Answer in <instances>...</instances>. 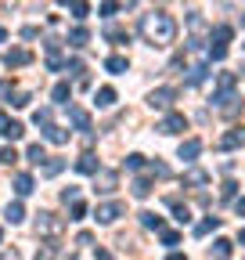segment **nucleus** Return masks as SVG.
Wrapping results in <instances>:
<instances>
[{
  "mask_svg": "<svg viewBox=\"0 0 245 260\" xmlns=\"http://www.w3.org/2000/svg\"><path fill=\"white\" fill-rule=\"evenodd\" d=\"M137 32L144 37V44H151V47H170L177 40V18L170 11H162V8L159 11H148V15H141Z\"/></svg>",
  "mask_w": 245,
  "mask_h": 260,
  "instance_id": "1",
  "label": "nucleus"
},
{
  "mask_svg": "<svg viewBox=\"0 0 245 260\" xmlns=\"http://www.w3.org/2000/svg\"><path fill=\"white\" fill-rule=\"evenodd\" d=\"M61 232H65V220H61L58 213H40L36 217V235H44V239H61Z\"/></svg>",
  "mask_w": 245,
  "mask_h": 260,
  "instance_id": "2",
  "label": "nucleus"
},
{
  "mask_svg": "<svg viewBox=\"0 0 245 260\" xmlns=\"http://www.w3.org/2000/svg\"><path fill=\"white\" fill-rule=\"evenodd\" d=\"M155 130H159V134H166V138L184 134V130H188V116H184V112H170V116H162V119L155 123Z\"/></svg>",
  "mask_w": 245,
  "mask_h": 260,
  "instance_id": "3",
  "label": "nucleus"
},
{
  "mask_svg": "<svg viewBox=\"0 0 245 260\" xmlns=\"http://www.w3.org/2000/svg\"><path fill=\"white\" fill-rule=\"evenodd\" d=\"M173 102H177V90H173V87H155V90L148 94V105L159 109V112H166V116H170Z\"/></svg>",
  "mask_w": 245,
  "mask_h": 260,
  "instance_id": "4",
  "label": "nucleus"
},
{
  "mask_svg": "<svg viewBox=\"0 0 245 260\" xmlns=\"http://www.w3.org/2000/svg\"><path fill=\"white\" fill-rule=\"evenodd\" d=\"M123 213H127V206L115 203V199H112V203H98V206H94V220H98V224H115Z\"/></svg>",
  "mask_w": 245,
  "mask_h": 260,
  "instance_id": "5",
  "label": "nucleus"
},
{
  "mask_svg": "<svg viewBox=\"0 0 245 260\" xmlns=\"http://www.w3.org/2000/svg\"><path fill=\"white\" fill-rule=\"evenodd\" d=\"M44 51H47V69H51V73H61V69L69 65L65 58H61V44H58V40H47Z\"/></svg>",
  "mask_w": 245,
  "mask_h": 260,
  "instance_id": "6",
  "label": "nucleus"
},
{
  "mask_svg": "<svg viewBox=\"0 0 245 260\" xmlns=\"http://www.w3.org/2000/svg\"><path fill=\"white\" fill-rule=\"evenodd\" d=\"M33 61V51H25V47H8L4 51V65L8 69H22V65Z\"/></svg>",
  "mask_w": 245,
  "mask_h": 260,
  "instance_id": "7",
  "label": "nucleus"
},
{
  "mask_svg": "<svg viewBox=\"0 0 245 260\" xmlns=\"http://www.w3.org/2000/svg\"><path fill=\"white\" fill-rule=\"evenodd\" d=\"M241 145H245V126H231L227 134L217 141V148H220V152H231V148H241Z\"/></svg>",
  "mask_w": 245,
  "mask_h": 260,
  "instance_id": "8",
  "label": "nucleus"
},
{
  "mask_svg": "<svg viewBox=\"0 0 245 260\" xmlns=\"http://www.w3.org/2000/svg\"><path fill=\"white\" fill-rule=\"evenodd\" d=\"M234 87H238V73H220V76H217V90H213V98H227V94H234Z\"/></svg>",
  "mask_w": 245,
  "mask_h": 260,
  "instance_id": "9",
  "label": "nucleus"
},
{
  "mask_svg": "<svg viewBox=\"0 0 245 260\" xmlns=\"http://www.w3.org/2000/svg\"><path fill=\"white\" fill-rule=\"evenodd\" d=\"M76 170H79V174H90V177H98V174H101V162H98L94 152H83V155L76 159Z\"/></svg>",
  "mask_w": 245,
  "mask_h": 260,
  "instance_id": "10",
  "label": "nucleus"
},
{
  "mask_svg": "<svg viewBox=\"0 0 245 260\" xmlns=\"http://www.w3.org/2000/svg\"><path fill=\"white\" fill-rule=\"evenodd\" d=\"M177 155H180L184 162H195V159L202 155V141H198V138H188V141H180V148H177Z\"/></svg>",
  "mask_w": 245,
  "mask_h": 260,
  "instance_id": "11",
  "label": "nucleus"
},
{
  "mask_svg": "<svg viewBox=\"0 0 245 260\" xmlns=\"http://www.w3.org/2000/svg\"><path fill=\"white\" fill-rule=\"evenodd\" d=\"M209 184V174L202 167H191V170H184V188H206Z\"/></svg>",
  "mask_w": 245,
  "mask_h": 260,
  "instance_id": "12",
  "label": "nucleus"
},
{
  "mask_svg": "<svg viewBox=\"0 0 245 260\" xmlns=\"http://www.w3.org/2000/svg\"><path fill=\"white\" fill-rule=\"evenodd\" d=\"M213 105H217L224 116H238L241 105H238V94H227V98H213Z\"/></svg>",
  "mask_w": 245,
  "mask_h": 260,
  "instance_id": "13",
  "label": "nucleus"
},
{
  "mask_svg": "<svg viewBox=\"0 0 245 260\" xmlns=\"http://www.w3.org/2000/svg\"><path fill=\"white\" fill-rule=\"evenodd\" d=\"M69 119H72V126H76V130H90V112H87V109L69 105Z\"/></svg>",
  "mask_w": 245,
  "mask_h": 260,
  "instance_id": "14",
  "label": "nucleus"
},
{
  "mask_svg": "<svg viewBox=\"0 0 245 260\" xmlns=\"http://www.w3.org/2000/svg\"><path fill=\"white\" fill-rule=\"evenodd\" d=\"M127 65H130V61H127V54H108V58H105V69H108L112 76L127 73Z\"/></svg>",
  "mask_w": 245,
  "mask_h": 260,
  "instance_id": "15",
  "label": "nucleus"
},
{
  "mask_svg": "<svg viewBox=\"0 0 245 260\" xmlns=\"http://www.w3.org/2000/svg\"><path fill=\"white\" fill-rule=\"evenodd\" d=\"M105 40H112V44H127L130 32L123 29V25H112V22H108V25H105Z\"/></svg>",
  "mask_w": 245,
  "mask_h": 260,
  "instance_id": "16",
  "label": "nucleus"
},
{
  "mask_svg": "<svg viewBox=\"0 0 245 260\" xmlns=\"http://www.w3.org/2000/svg\"><path fill=\"white\" fill-rule=\"evenodd\" d=\"M231 37H234V29H231V25H217L209 40H213V47H227V40H231Z\"/></svg>",
  "mask_w": 245,
  "mask_h": 260,
  "instance_id": "17",
  "label": "nucleus"
},
{
  "mask_svg": "<svg viewBox=\"0 0 245 260\" xmlns=\"http://www.w3.org/2000/svg\"><path fill=\"white\" fill-rule=\"evenodd\" d=\"M51 98H54V105H69V98H72V87H69L65 80H61V83H54Z\"/></svg>",
  "mask_w": 245,
  "mask_h": 260,
  "instance_id": "18",
  "label": "nucleus"
},
{
  "mask_svg": "<svg viewBox=\"0 0 245 260\" xmlns=\"http://www.w3.org/2000/svg\"><path fill=\"white\" fill-rule=\"evenodd\" d=\"M130 191H134V199H148V195H151V181L148 177H134L130 181Z\"/></svg>",
  "mask_w": 245,
  "mask_h": 260,
  "instance_id": "19",
  "label": "nucleus"
},
{
  "mask_svg": "<svg viewBox=\"0 0 245 260\" xmlns=\"http://www.w3.org/2000/svg\"><path fill=\"white\" fill-rule=\"evenodd\" d=\"M137 217H141V228H155V232H166V228H162V217H159V213H151V210H141Z\"/></svg>",
  "mask_w": 245,
  "mask_h": 260,
  "instance_id": "20",
  "label": "nucleus"
},
{
  "mask_svg": "<svg viewBox=\"0 0 245 260\" xmlns=\"http://www.w3.org/2000/svg\"><path fill=\"white\" fill-rule=\"evenodd\" d=\"M4 217H8V224H22V220H25V206H22V203L15 199V203H8Z\"/></svg>",
  "mask_w": 245,
  "mask_h": 260,
  "instance_id": "21",
  "label": "nucleus"
},
{
  "mask_svg": "<svg viewBox=\"0 0 245 260\" xmlns=\"http://www.w3.org/2000/svg\"><path fill=\"white\" fill-rule=\"evenodd\" d=\"M94 105H98V109H112V105H115V90H112V87H101V90L94 94Z\"/></svg>",
  "mask_w": 245,
  "mask_h": 260,
  "instance_id": "22",
  "label": "nucleus"
},
{
  "mask_svg": "<svg viewBox=\"0 0 245 260\" xmlns=\"http://www.w3.org/2000/svg\"><path fill=\"white\" fill-rule=\"evenodd\" d=\"M206 73H209V65H206V61L191 65V69H188V87H198V83L206 80Z\"/></svg>",
  "mask_w": 245,
  "mask_h": 260,
  "instance_id": "23",
  "label": "nucleus"
},
{
  "mask_svg": "<svg viewBox=\"0 0 245 260\" xmlns=\"http://www.w3.org/2000/svg\"><path fill=\"white\" fill-rule=\"evenodd\" d=\"M98 191H101V195L115 191V174H112V170H101V174H98Z\"/></svg>",
  "mask_w": 245,
  "mask_h": 260,
  "instance_id": "24",
  "label": "nucleus"
},
{
  "mask_svg": "<svg viewBox=\"0 0 245 260\" xmlns=\"http://www.w3.org/2000/svg\"><path fill=\"white\" fill-rule=\"evenodd\" d=\"M15 191H18V199H25V195L33 191V177H29V174H15Z\"/></svg>",
  "mask_w": 245,
  "mask_h": 260,
  "instance_id": "25",
  "label": "nucleus"
},
{
  "mask_svg": "<svg viewBox=\"0 0 245 260\" xmlns=\"http://www.w3.org/2000/svg\"><path fill=\"white\" fill-rule=\"evenodd\" d=\"M166 203H170V210H173V217H177L180 224H188V220H191V210H188V206H184L180 199H166Z\"/></svg>",
  "mask_w": 245,
  "mask_h": 260,
  "instance_id": "26",
  "label": "nucleus"
},
{
  "mask_svg": "<svg viewBox=\"0 0 245 260\" xmlns=\"http://www.w3.org/2000/svg\"><path fill=\"white\" fill-rule=\"evenodd\" d=\"M231 249H234V242H231V239H217V242H213V256H217V260H227V256H231Z\"/></svg>",
  "mask_w": 245,
  "mask_h": 260,
  "instance_id": "27",
  "label": "nucleus"
},
{
  "mask_svg": "<svg viewBox=\"0 0 245 260\" xmlns=\"http://www.w3.org/2000/svg\"><path fill=\"white\" fill-rule=\"evenodd\" d=\"M61 170H65V159H47L44 167H40V174H44V177H58Z\"/></svg>",
  "mask_w": 245,
  "mask_h": 260,
  "instance_id": "28",
  "label": "nucleus"
},
{
  "mask_svg": "<svg viewBox=\"0 0 245 260\" xmlns=\"http://www.w3.org/2000/svg\"><path fill=\"white\" fill-rule=\"evenodd\" d=\"M25 159H29V162H36V167H44V162H47L44 145H29V148H25Z\"/></svg>",
  "mask_w": 245,
  "mask_h": 260,
  "instance_id": "29",
  "label": "nucleus"
},
{
  "mask_svg": "<svg viewBox=\"0 0 245 260\" xmlns=\"http://www.w3.org/2000/svg\"><path fill=\"white\" fill-rule=\"evenodd\" d=\"M33 123L47 130V126H54V112H51V109L44 105V109H36V112H33Z\"/></svg>",
  "mask_w": 245,
  "mask_h": 260,
  "instance_id": "30",
  "label": "nucleus"
},
{
  "mask_svg": "<svg viewBox=\"0 0 245 260\" xmlns=\"http://www.w3.org/2000/svg\"><path fill=\"white\" fill-rule=\"evenodd\" d=\"M87 40H90V32H87V25H76V29L69 32V44H72V47H87Z\"/></svg>",
  "mask_w": 245,
  "mask_h": 260,
  "instance_id": "31",
  "label": "nucleus"
},
{
  "mask_svg": "<svg viewBox=\"0 0 245 260\" xmlns=\"http://www.w3.org/2000/svg\"><path fill=\"white\" fill-rule=\"evenodd\" d=\"M44 138H47L51 145H65V141H69V134H65L61 126H47V130H44Z\"/></svg>",
  "mask_w": 245,
  "mask_h": 260,
  "instance_id": "32",
  "label": "nucleus"
},
{
  "mask_svg": "<svg viewBox=\"0 0 245 260\" xmlns=\"http://www.w3.org/2000/svg\"><path fill=\"white\" fill-rule=\"evenodd\" d=\"M220 228V217H206L202 224H195V235H209V232H217Z\"/></svg>",
  "mask_w": 245,
  "mask_h": 260,
  "instance_id": "33",
  "label": "nucleus"
},
{
  "mask_svg": "<svg viewBox=\"0 0 245 260\" xmlns=\"http://www.w3.org/2000/svg\"><path fill=\"white\" fill-rule=\"evenodd\" d=\"M69 15H72L76 22H83V18L90 15V4H83V0H72V4H69Z\"/></svg>",
  "mask_w": 245,
  "mask_h": 260,
  "instance_id": "34",
  "label": "nucleus"
},
{
  "mask_svg": "<svg viewBox=\"0 0 245 260\" xmlns=\"http://www.w3.org/2000/svg\"><path fill=\"white\" fill-rule=\"evenodd\" d=\"M61 203H65V206H72V203H79V188H76V184H69L65 191H61Z\"/></svg>",
  "mask_w": 245,
  "mask_h": 260,
  "instance_id": "35",
  "label": "nucleus"
},
{
  "mask_svg": "<svg viewBox=\"0 0 245 260\" xmlns=\"http://www.w3.org/2000/svg\"><path fill=\"white\" fill-rule=\"evenodd\" d=\"M22 134H25V126H22L18 119H11V126H8V134H4V138H8V141H18Z\"/></svg>",
  "mask_w": 245,
  "mask_h": 260,
  "instance_id": "36",
  "label": "nucleus"
},
{
  "mask_svg": "<svg viewBox=\"0 0 245 260\" xmlns=\"http://www.w3.org/2000/svg\"><path fill=\"white\" fill-rule=\"evenodd\" d=\"M127 170H144V155L141 152H130L127 155Z\"/></svg>",
  "mask_w": 245,
  "mask_h": 260,
  "instance_id": "37",
  "label": "nucleus"
},
{
  "mask_svg": "<svg viewBox=\"0 0 245 260\" xmlns=\"http://www.w3.org/2000/svg\"><path fill=\"white\" fill-rule=\"evenodd\" d=\"M188 25H191V32H202V29H206V18H202L198 11H191V15H188Z\"/></svg>",
  "mask_w": 245,
  "mask_h": 260,
  "instance_id": "38",
  "label": "nucleus"
},
{
  "mask_svg": "<svg viewBox=\"0 0 245 260\" xmlns=\"http://www.w3.org/2000/svg\"><path fill=\"white\" fill-rule=\"evenodd\" d=\"M98 11H101L105 18H112V15H119V11H127V4H101Z\"/></svg>",
  "mask_w": 245,
  "mask_h": 260,
  "instance_id": "39",
  "label": "nucleus"
},
{
  "mask_svg": "<svg viewBox=\"0 0 245 260\" xmlns=\"http://www.w3.org/2000/svg\"><path fill=\"white\" fill-rule=\"evenodd\" d=\"M148 170L155 174V177H170V167H166V162H159V159H155V162H148Z\"/></svg>",
  "mask_w": 245,
  "mask_h": 260,
  "instance_id": "40",
  "label": "nucleus"
},
{
  "mask_svg": "<svg viewBox=\"0 0 245 260\" xmlns=\"http://www.w3.org/2000/svg\"><path fill=\"white\" fill-rule=\"evenodd\" d=\"M29 102H33V94H29V90H18V94H15V102H11V105H15V109H25Z\"/></svg>",
  "mask_w": 245,
  "mask_h": 260,
  "instance_id": "41",
  "label": "nucleus"
},
{
  "mask_svg": "<svg viewBox=\"0 0 245 260\" xmlns=\"http://www.w3.org/2000/svg\"><path fill=\"white\" fill-rule=\"evenodd\" d=\"M0 162H8V167H11V162H18V152L8 145V148H0Z\"/></svg>",
  "mask_w": 245,
  "mask_h": 260,
  "instance_id": "42",
  "label": "nucleus"
},
{
  "mask_svg": "<svg viewBox=\"0 0 245 260\" xmlns=\"http://www.w3.org/2000/svg\"><path fill=\"white\" fill-rule=\"evenodd\" d=\"M83 217H87V203L79 199V203H72V217L69 220H83Z\"/></svg>",
  "mask_w": 245,
  "mask_h": 260,
  "instance_id": "43",
  "label": "nucleus"
},
{
  "mask_svg": "<svg viewBox=\"0 0 245 260\" xmlns=\"http://www.w3.org/2000/svg\"><path fill=\"white\" fill-rule=\"evenodd\" d=\"M234 188H238L234 181H224V188H220V199H224V203H227V199H234Z\"/></svg>",
  "mask_w": 245,
  "mask_h": 260,
  "instance_id": "44",
  "label": "nucleus"
},
{
  "mask_svg": "<svg viewBox=\"0 0 245 260\" xmlns=\"http://www.w3.org/2000/svg\"><path fill=\"white\" fill-rule=\"evenodd\" d=\"M11 90H15L11 80H0V102H4V98H11Z\"/></svg>",
  "mask_w": 245,
  "mask_h": 260,
  "instance_id": "45",
  "label": "nucleus"
},
{
  "mask_svg": "<svg viewBox=\"0 0 245 260\" xmlns=\"http://www.w3.org/2000/svg\"><path fill=\"white\" fill-rule=\"evenodd\" d=\"M180 242V232H162V246H177Z\"/></svg>",
  "mask_w": 245,
  "mask_h": 260,
  "instance_id": "46",
  "label": "nucleus"
},
{
  "mask_svg": "<svg viewBox=\"0 0 245 260\" xmlns=\"http://www.w3.org/2000/svg\"><path fill=\"white\" fill-rule=\"evenodd\" d=\"M8 126H11V116H8V112H0V138L8 134Z\"/></svg>",
  "mask_w": 245,
  "mask_h": 260,
  "instance_id": "47",
  "label": "nucleus"
},
{
  "mask_svg": "<svg viewBox=\"0 0 245 260\" xmlns=\"http://www.w3.org/2000/svg\"><path fill=\"white\" fill-rule=\"evenodd\" d=\"M76 242H79V246H90V242H94V235H90V232H79Z\"/></svg>",
  "mask_w": 245,
  "mask_h": 260,
  "instance_id": "48",
  "label": "nucleus"
},
{
  "mask_svg": "<svg viewBox=\"0 0 245 260\" xmlns=\"http://www.w3.org/2000/svg\"><path fill=\"white\" fill-rule=\"evenodd\" d=\"M94 260H115V256H112L108 249H98V253H94Z\"/></svg>",
  "mask_w": 245,
  "mask_h": 260,
  "instance_id": "49",
  "label": "nucleus"
},
{
  "mask_svg": "<svg viewBox=\"0 0 245 260\" xmlns=\"http://www.w3.org/2000/svg\"><path fill=\"white\" fill-rule=\"evenodd\" d=\"M234 210H238V217H245V199H238V203H234Z\"/></svg>",
  "mask_w": 245,
  "mask_h": 260,
  "instance_id": "50",
  "label": "nucleus"
},
{
  "mask_svg": "<svg viewBox=\"0 0 245 260\" xmlns=\"http://www.w3.org/2000/svg\"><path fill=\"white\" fill-rule=\"evenodd\" d=\"M166 260H188V256H184V253H170Z\"/></svg>",
  "mask_w": 245,
  "mask_h": 260,
  "instance_id": "51",
  "label": "nucleus"
},
{
  "mask_svg": "<svg viewBox=\"0 0 245 260\" xmlns=\"http://www.w3.org/2000/svg\"><path fill=\"white\" fill-rule=\"evenodd\" d=\"M4 40H8V29H4V25H0V44H4Z\"/></svg>",
  "mask_w": 245,
  "mask_h": 260,
  "instance_id": "52",
  "label": "nucleus"
},
{
  "mask_svg": "<svg viewBox=\"0 0 245 260\" xmlns=\"http://www.w3.org/2000/svg\"><path fill=\"white\" fill-rule=\"evenodd\" d=\"M238 242H241V246H245V228H241V232H238Z\"/></svg>",
  "mask_w": 245,
  "mask_h": 260,
  "instance_id": "53",
  "label": "nucleus"
},
{
  "mask_svg": "<svg viewBox=\"0 0 245 260\" xmlns=\"http://www.w3.org/2000/svg\"><path fill=\"white\" fill-rule=\"evenodd\" d=\"M241 25H245V15H241Z\"/></svg>",
  "mask_w": 245,
  "mask_h": 260,
  "instance_id": "54",
  "label": "nucleus"
},
{
  "mask_svg": "<svg viewBox=\"0 0 245 260\" xmlns=\"http://www.w3.org/2000/svg\"><path fill=\"white\" fill-rule=\"evenodd\" d=\"M0 239H4V232H0Z\"/></svg>",
  "mask_w": 245,
  "mask_h": 260,
  "instance_id": "55",
  "label": "nucleus"
}]
</instances>
